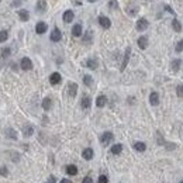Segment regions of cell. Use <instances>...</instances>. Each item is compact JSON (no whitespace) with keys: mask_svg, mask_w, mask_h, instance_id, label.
<instances>
[{"mask_svg":"<svg viewBox=\"0 0 183 183\" xmlns=\"http://www.w3.org/2000/svg\"><path fill=\"white\" fill-rule=\"evenodd\" d=\"M97 183H109V179H107V176L102 175L99 178V180H97Z\"/></svg>","mask_w":183,"mask_h":183,"instance_id":"obj_37","label":"cell"},{"mask_svg":"<svg viewBox=\"0 0 183 183\" xmlns=\"http://www.w3.org/2000/svg\"><path fill=\"white\" fill-rule=\"evenodd\" d=\"M165 9H166V10H168L169 13H173V10H172V9H170V7H169V6H165Z\"/></svg>","mask_w":183,"mask_h":183,"instance_id":"obj_44","label":"cell"},{"mask_svg":"<svg viewBox=\"0 0 183 183\" xmlns=\"http://www.w3.org/2000/svg\"><path fill=\"white\" fill-rule=\"evenodd\" d=\"M121 151H123V145H121V144H116V145L111 146V154L113 155L121 154Z\"/></svg>","mask_w":183,"mask_h":183,"instance_id":"obj_22","label":"cell"},{"mask_svg":"<svg viewBox=\"0 0 183 183\" xmlns=\"http://www.w3.org/2000/svg\"><path fill=\"white\" fill-rule=\"evenodd\" d=\"M149 103L152 106H158L159 104V95H158L156 92H152L149 95Z\"/></svg>","mask_w":183,"mask_h":183,"instance_id":"obj_11","label":"cell"},{"mask_svg":"<svg viewBox=\"0 0 183 183\" xmlns=\"http://www.w3.org/2000/svg\"><path fill=\"white\" fill-rule=\"evenodd\" d=\"M21 2H23V0H14V2L11 3V6H13V7H17V6L21 3Z\"/></svg>","mask_w":183,"mask_h":183,"instance_id":"obj_41","label":"cell"},{"mask_svg":"<svg viewBox=\"0 0 183 183\" xmlns=\"http://www.w3.org/2000/svg\"><path fill=\"white\" fill-rule=\"evenodd\" d=\"M106 102H107L106 96L100 95L99 97H97V100H96V106H97V107H104V106H106Z\"/></svg>","mask_w":183,"mask_h":183,"instance_id":"obj_16","label":"cell"},{"mask_svg":"<svg viewBox=\"0 0 183 183\" xmlns=\"http://www.w3.org/2000/svg\"><path fill=\"white\" fill-rule=\"evenodd\" d=\"M93 155H95V152H93L92 148H86V149H83V152H82V156H83L86 161H90L92 158H93Z\"/></svg>","mask_w":183,"mask_h":183,"instance_id":"obj_12","label":"cell"},{"mask_svg":"<svg viewBox=\"0 0 183 183\" xmlns=\"http://www.w3.org/2000/svg\"><path fill=\"white\" fill-rule=\"evenodd\" d=\"M34 132V128L33 125H24V128H23V134H24V137H31Z\"/></svg>","mask_w":183,"mask_h":183,"instance_id":"obj_18","label":"cell"},{"mask_svg":"<svg viewBox=\"0 0 183 183\" xmlns=\"http://www.w3.org/2000/svg\"><path fill=\"white\" fill-rule=\"evenodd\" d=\"M35 10H37V13H44V11L47 10V2H45V0H38Z\"/></svg>","mask_w":183,"mask_h":183,"instance_id":"obj_10","label":"cell"},{"mask_svg":"<svg viewBox=\"0 0 183 183\" xmlns=\"http://www.w3.org/2000/svg\"><path fill=\"white\" fill-rule=\"evenodd\" d=\"M48 26L45 24L44 21H40V23H37V26H35V33L37 34H44L45 31H47Z\"/></svg>","mask_w":183,"mask_h":183,"instance_id":"obj_9","label":"cell"},{"mask_svg":"<svg viewBox=\"0 0 183 183\" xmlns=\"http://www.w3.org/2000/svg\"><path fill=\"white\" fill-rule=\"evenodd\" d=\"M7 175H9L7 168H6V166H2V168H0V176H4V178H6Z\"/></svg>","mask_w":183,"mask_h":183,"instance_id":"obj_34","label":"cell"},{"mask_svg":"<svg viewBox=\"0 0 183 183\" xmlns=\"http://www.w3.org/2000/svg\"><path fill=\"white\" fill-rule=\"evenodd\" d=\"M84 65L88 66V68H90V69H96L97 68V61L96 59H88Z\"/></svg>","mask_w":183,"mask_h":183,"instance_id":"obj_27","label":"cell"},{"mask_svg":"<svg viewBox=\"0 0 183 183\" xmlns=\"http://www.w3.org/2000/svg\"><path fill=\"white\" fill-rule=\"evenodd\" d=\"M20 66H21L23 70H30V69H33V62H31L30 58H23L21 62H20Z\"/></svg>","mask_w":183,"mask_h":183,"instance_id":"obj_2","label":"cell"},{"mask_svg":"<svg viewBox=\"0 0 183 183\" xmlns=\"http://www.w3.org/2000/svg\"><path fill=\"white\" fill-rule=\"evenodd\" d=\"M61 81H62V77H61V73H58V72H54L51 76H49L51 84H58V83H61Z\"/></svg>","mask_w":183,"mask_h":183,"instance_id":"obj_8","label":"cell"},{"mask_svg":"<svg viewBox=\"0 0 183 183\" xmlns=\"http://www.w3.org/2000/svg\"><path fill=\"white\" fill-rule=\"evenodd\" d=\"M180 183H183V180H182V182H180Z\"/></svg>","mask_w":183,"mask_h":183,"instance_id":"obj_46","label":"cell"},{"mask_svg":"<svg viewBox=\"0 0 183 183\" xmlns=\"http://www.w3.org/2000/svg\"><path fill=\"white\" fill-rule=\"evenodd\" d=\"M18 17H20L21 21H28L30 14H28V11L27 10H18Z\"/></svg>","mask_w":183,"mask_h":183,"instance_id":"obj_19","label":"cell"},{"mask_svg":"<svg viewBox=\"0 0 183 183\" xmlns=\"http://www.w3.org/2000/svg\"><path fill=\"white\" fill-rule=\"evenodd\" d=\"M52 107V100L49 99V97H45L44 100H42V109L44 110H49Z\"/></svg>","mask_w":183,"mask_h":183,"instance_id":"obj_24","label":"cell"},{"mask_svg":"<svg viewBox=\"0 0 183 183\" xmlns=\"http://www.w3.org/2000/svg\"><path fill=\"white\" fill-rule=\"evenodd\" d=\"M6 137H9V138H11V139H17V132H16L13 128H7V130H6Z\"/></svg>","mask_w":183,"mask_h":183,"instance_id":"obj_25","label":"cell"},{"mask_svg":"<svg viewBox=\"0 0 183 183\" xmlns=\"http://www.w3.org/2000/svg\"><path fill=\"white\" fill-rule=\"evenodd\" d=\"M166 148H168V149H173V148H175V145H173V144H168V145H166Z\"/></svg>","mask_w":183,"mask_h":183,"instance_id":"obj_42","label":"cell"},{"mask_svg":"<svg viewBox=\"0 0 183 183\" xmlns=\"http://www.w3.org/2000/svg\"><path fill=\"white\" fill-rule=\"evenodd\" d=\"M61 38H62V34H61V30L59 28H54L51 33V41H54V42H58V41H61Z\"/></svg>","mask_w":183,"mask_h":183,"instance_id":"obj_6","label":"cell"},{"mask_svg":"<svg viewBox=\"0 0 183 183\" xmlns=\"http://www.w3.org/2000/svg\"><path fill=\"white\" fill-rule=\"evenodd\" d=\"M99 24L103 27V28H110L111 21H110L109 17H106V16H100V17H99Z\"/></svg>","mask_w":183,"mask_h":183,"instance_id":"obj_7","label":"cell"},{"mask_svg":"<svg viewBox=\"0 0 183 183\" xmlns=\"http://www.w3.org/2000/svg\"><path fill=\"white\" fill-rule=\"evenodd\" d=\"M134 149L138 151V152H144L146 149V145L144 142H135L134 144Z\"/></svg>","mask_w":183,"mask_h":183,"instance_id":"obj_26","label":"cell"},{"mask_svg":"<svg viewBox=\"0 0 183 183\" xmlns=\"http://www.w3.org/2000/svg\"><path fill=\"white\" fill-rule=\"evenodd\" d=\"M82 183H93V180H92L90 176H88V178H84V179L82 180Z\"/></svg>","mask_w":183,"mask_h":183,"instance_id":"obj_40","label":"cell"},{"mask_svg":"<svg viewBox=\"0 0 183 183\" xmlns=\"http://www.w3.org/2000/svg\"><path fill=\"white\" fill-rule=\"evenodd\" d=\"M130 55H131V48L128 47L127 49H125V55H124V59H123V63H121V68H120V70L123 72V70L127 68V65H128V61H130Z\"/></svg>","mask_w":183,"mask_h":183,"instance_id":"obj_4","label":"cell"},{"mask_svg":"<svg viewBox=\"0 0 183 183\" xmlns=\"http://www.w3.org/2000/svg\"><path fill=\"white\" fill-rule=\"evenodd\" d=\"M90 104H92V99L89 97V96H83L82 97V102H81V106H82V109H89L90 107Z\"/></svg>","mask_w":183,"mask_h":183,"instance_id":"obj_13","label":"cell"},{"mask_svg":"<svg viewBox=\"0 0 183 183\" xmlns=\"http://www.w3.org/2000/svg\"><path fill=\"white\" fill-rule=\"evenodd\" d=\"M83 83L86 84V86H92V84H93V79H92L90 75H84L83 76Z\"/></svg>","mask_w":183,"mask_h":183,"instance_id":"obj_29","label":"cell"},{"mask_svg":"<svg viewBox=\"0 0 183 183\" xmlns=\"http://www.w3.org/2000/svg\"><path fill=\"white\" fill-rule=\"evenodd\" d=\"M66 173L70 176H75L77 173V168L75 165H68V166H66Z\"/></svg>","mask_w":183,"mask_h":183,"instance_id":"obj_20","label":"cell"},{"mask_svg":"<svg viewBox=\"0 0 183 183\" xmlns=\"http://www.w3.org/2000/svg\"><path fill=\"white\" fill-rule=\"evenodd\" d=\"M117 7V0H111L110 2V9H116Z\"/></svg>","mask_w":183,"mask_h":183,"instance_id":"obj_38","label":"cell"},{"mask_svg":"<svg viewBox=\"0 0 183 183\" xmlns=\"http://www.w3.org/2000/svg\"><path fill=\"white\" fill-rule=\"evenodd\" d=\"M83 42L84 44H90L92 42V31L86 33V35H84V38H83Z\"/></svg>","mask_w":183,"mask_h":183,"instance_id":"obj_31","label":"cell"},{"mask_svg":"<svg viewBox=\"0 0 183 183\" xmlns=\"http://www.w3.org/2000/svg\"><path fill=\"white\" fill-rule=\"evenodd\" d=\"M77 93V84L75 83V82H69L68 83V95L70 96V97H75Z\"/></svg>","mask_w":183,"mask_h":183,"instance_id":"obj_5","label":"cell"},{"mask_svg":"<svg viewBox=\"0 0 183 183\" xmlns=\"http://www.w3.org/2000/svg\"><path fill=\"white\" fill-rule=\"evenodd\" d=\"M138 47L141 48V49H145V48L148 47V38H146V37H139L138 38Z\"/></svg>","mask_w":183,"mask_h":183,"instance_id":"obj_17","label":"cell"},{"mask_svg":"<svg viewBox=\"0 0 183 183\" xmlns=\"http://www.w3.org/2000/svg\"><path fill=\"white\" fill-rule=\"evenodd\" d=\"M148 26H149V23H148L146 18H139L138 21H137V30L138 31H145L148 28Z\"/></svg>","mask_w":183,"mask_h":183,"instance_id":"obj_3","label":"cell"},{"mask_svg":"<svg viewBox=\"0 0 183 183\" xmlns=\"http://www.w3.org/2000/svg\"><path fill=\"white\" fill-rule=\"evenodd\" d=\"M61 183H72V180H69V179H62V180H61Z\"/></svg>","mask_w":183,"mask_h":183,"instance_id":"obj_43","label":"cell"},{"mask_svg":"<svg viewBox=\"0 0 183 183\" xmlns=\"http://www.w3.org/2000/svg\"><path fill=\"white\" fill-rule=\"evenodd\" d=\"M182 51H183V40H180L176 44V52H182Z\"/></svg>","mask_w":183,"mask_h":183,"instance_id":"obj_35","label":"cell"},{"mask_svg":"<svg viewBox=\"0 0 183 183\" xmlns=\"http://www.w3.org/2000/svg\"><path fill=\"white\" fill-rule=\"evenodd\" d=\"M9 38V33L6 31V30H3V31H0V42H4V41Z\"/></svg>","mask_w":183,"mask_h":183,"instance_id":"obj_30","label":"cell"},{"mask_svg":"<svg viewBox=\"0 0 183 183\" xmlns=\"http://www.w3.org/2000/svg\"><path fill=\"white\" fill-rule=\"evenodd\" d=\"M137 13H138V6H128L127 7V14H130V16H135Z\"/></svg>","mask_w":183,"mask_h":183,"instance_id":"obj_28","label":"cell"},{"mask_svg":"<svg viewBox=\"0 0 183 183\" xmlns=\"http://www.w3.org/2000/svg\"><path fill=\"white\" fill-rule=\"evenodd\" d=\"M72 35L73 37H81L82 35V26H81V24H75V26H73Z\"/></svg>","mask_w":183,"mask_h":183,"instance_id":"obj_15","label":"cell"},{"mask_svg":"<svg viewBox=\"0 0 183 183\" xmlns=\"http://www.w3.org/2000/svg\"><path fill=\"white\" fill-rule=\"evenodd\" d=\"M176 95L179 96V97H183V84H179L176 88Z\"/></svg>","mask_w":183,"mask_h":183,"instance_id":"obj_32","label":"cell"},{"mask_svg":"<svg viewBox=\"0 0 183 183\" xmlns=\"http://www.w3.org/2000/svg\"><path fill=\"white\" fill-rule=\"evenodd\" d=\"M180 63H182V61H180V59H175V61H172V63H170V68H172L173 72H178V70L180 69Z\"/></svg>","mask_w":183,"mask_h":183,"instance_id":"obj_23","label":"cell"},{"mask_svg":"<svg viewBox=\"0 0 183 183\" xmlns=\"http://www.w3.org/2000/svg\"><path fill=\"white\" fill-rule=\"evenodd\" d=\"M172 27L176 33H180V31H182V26H180V21L178 18H173L172 20Z\"/></svg>","mask_w":183,"mask_h":183,"instance_id":"obj_21","label":"cell"},{"mask_svg":"<svg viewBox=\"0 0 183 183\" xmlns=\"http://www.w3.org/2000/svg\"><path fill=\"white\" fill-rule=\"evenodd\" d=\"M113 138H114L113 134H111L110 131H106V132H103V135L100 137V142H102V145L107 146L111 141H113Z\"/></svg>","mask_w":183,"mask_h":183,"instance_id":"obj_1","label":"cell"},{"mask_svg":"<svg viewBox=\"0 0 183 183\" xmlns=\"http://www.w3.org/2000/svg\"><path fill=\"white\" fill-rule=\"evenodd\" d=\"M9 55H10V48H3V49H2V56H3V58H7Z\"/></svg>","mask_w":183,"mask_h":183,"instance_id":"obj_33","label":"cell"},{"mask_svg":"<svg viewBox=\"0 0 183 183\" xmlns=\"http://www.w3.org/2000/svg\"><path fill=\"white\" fill-rule=\"evenodd\" d=\"M89 2H95V0H89Z\"/></svg>","mask_w":183,"mask_h":183,"instance_id":"obj_45","label":"cell"},{"mask_svg":"<svg viewBox=\"0 0 183 183\" xmlns=\"http://www.w3.org/2000/svg\"><path fill=\"white\" fill-rule=\"evenodd\" d=\"M156 138H158V144H159V145H165V141H163V138H162V135H161V132L159 131L156 132Z\"/></svg>","mask_w":183,"mask_h":183,"instance_id":"obj_36","label":"cell"},{"mask_svg":"<svg viewBox=\"0 0 183 183\" xmlns=\"http://www.w3.org/2000/svg\"><path fill=\"white\" fill-rule=\"evenodd\" d=\"M73 17H75V16H73L72 10H66L65 13H63V21L65 23H70L73 20Z\"/></svg>","mask_w":183,"mask_h":183,"instance_id":"obj_14","label":"cell"},{"mask_svg":"<svg viewBox=\"0 0 183 183\" xmlns=\"http://www.w3.org/2000/svg\"><path fill=\"white\" fill-rule=\"evenodd\" d=\"M45 183H56V179H55V176H49L48 178V180Z\"/></svg>","mask_w":183,"mask_h":183,"instance_id":"obj_39","label":"cell"}]
</instances>
